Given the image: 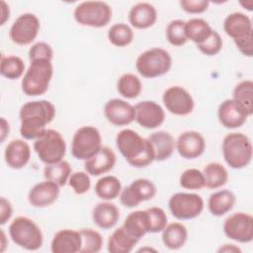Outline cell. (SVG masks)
I'll use <instances>...</instances> for the list:
<instances>
[{
	"label": "cell",
	"instance_id": "obj_1",
	"mask_svg": "<svg viewBox=\"0 0 253 253\" xmlns=\"http://www.w3.org/2000/svg\"><path fill=\"white\" fill-rule=\"evenodd\" d=\"M55 107L47 100H38L25 103L19 112L21 121L20 133L28 140L38 139L55 117Z\"/></svg>",
	"mask_w": 253,
	"mask_h": 253
},
{
	"label": "cell",
	"instance_id": "obj_2",
	"mask_svg": "<svg viewBox=\"0 0 253 253\" xmlns=\"http://www.w3.org/2000/svg\"><path fill=\"white\" fill-rule=\"evenodd\" d=\"M116 144L121 154L132 167L143 168L155 160L151 142L132 129H122L117 134Z\"/></svg>",
	"mask_w": 253,
	"mask_h": 253
},
{
	"label": "cell",
	"instance_id": "obj_3",
	"mask_svg": "<svg viewBox=\"0 0 253 253\" xmlns=\"http://www.w3.org/2000/svg\"><path fill=\"white\" fill-rule=\"evenodd\" d=\"M223 30L243 55H253V28L247 15L241 12L230 13L223 21Z\"/></svg>",
	"mask_w": 253,
	"mask_h": 253
},
{
	"label": "cell",
	"instance_id": "obj_4",
	"mask_svg": "<svg viewBox=\"0 0 253 253\" xmlns=\"http://www.w3.org/2000/svg\"><path fill=\"white\" fill-rule=\"evenodd\" d=\"M222 155L232 169H242L252 160L253 146L250 138L242 132H231L222 139Z\"/></svg>",
	"mask_w": 253,
	"mask_h": 253
},
{
	"label": "cell",
	"instance_id": "obj_5",
	"mask_svg": "<svg viewBox=\"0 0 253 253\" xmlns=\"http://www.w3.org/2000/svg\"><path fill=\"white\" fill-rule=\"evenodd\" d=\"M53 75V66L50 60H32L21 82L22 91L27 96L43 95L49 87Z\"/></svg>",
	"mask_w": 253,
	"mask_h": 253
},
{
	"label": "cell",
	"instance_id": "obj_6",
	"mask_svg": "<svg viewBox=\"0 0 253 253\" xmlns=\"http://www.w3.org/2000/svg\"><path fill=\"white\" fill-rule=\"evenodd\" d=\"M9 235L12 241L30 251H36L42 246L43 235L38 224L27 216H18L9 225Z\"/></svg>",
	"mask_w": 253,
	"mask_h": 253
},
{
	"label": "cell",
	"instance_id": "obj_7",
	"mask_svg": "<svg viewBox=\"0 0 253 253\" xmlns=\"http://www.w3.org/2000/svg\"><path fill=\"white\" fill-rule=\"evenodd\" d=\"M172 66L170 53L161 47H152L140 53L135 61L137 72L144 78H156L166 74Z\"/></svg>",
	"mask_w": 253,
	"mask_h": 253
},
{
	"label": "cell",
	"instance_id": "obj_8",
	"mask_svg": "<svg viewBox=\"0 0 253 253\" xmlns=\"http://www.w3.org/2000/svg\"><path fill=\"white\" fill-rule=\"evenodd\" d=\"M112 8L106 2L84 1L75 7L73 17L81 26L103 28L112 20Z\"/></svg>",
	"mask_w": 253,
	"mask_h": 253
},
{
	"label": "cell",
	"instance_id": "obj_9",
	"mask_svg": "<svg viewBox=\"0 0 253 253\" xmlns=\"http://www.w3.org/2000/svg\"><path fill=\"white\" fill-rule=\"evenodd\" d=\"M34 150L45 165L54 164L63 160L66 143L59 131L47 128L41 137L35 140Z\"/></svg>",
	"mask_w": 253,
	"mask_h": 253
},
{
	"label": "cell",
	"instance_id": "obj_10",
	"mask_svg": "<svg viewBox=\"0 0 253 253\" xmlns=\"http://www.w3.org/2000/svg\"><path fill=\"white\" fill-rule=\"evenodd\" d=\"M102 147V136L98 128L92 126L79 127L71 141V153L78 160H88Z\"/></svg>",
	"mask_w": 253,
	"mask_h": 253
},
{
	"label": "cell",
	"instance_id": "obj_11",
	"mask_svg": "<svg viewBox=\"0 0 253 253\" xmlns=\"http://www.w3.org/2000/svg\"><path fill=\"white\" fill-rule=\"evenodd\" d=\"M168 208L172 215L179 219H193L204 210L203 198L195 193H176L168 201Z\"/></svg>",
	"mask_w": 253,
	"mask_h": 253
},
{
	"label": "cell",
	"instance_id": "obj_12",
	"mask_svg": "<svg viewBox=\"0 0 253 253\" xmlns=\"http://www.w3.org/2000/svg\"><path fill=\"white\" fill-rule=\"evenodd\" d=\"M40 28V20L35 14H22L14 21L10 28V40L18 45H28L38 37Z\"/></svg>",
	"mask_w": 253,
	"mask_h": 253
},
{
	"label": "cell",
	"instance_id": "obj_13",
	"mask_svg": "<svg viewBox=\"0 0 253 253\" xmlns=\"http://www.w3.org/2000/svg\"><path fill=\"white\" fill-rule=\"evenodd\" d=\"M223 232L229 239L240 243L253 240V217L246 212H235L223 222Z\"/></svg>",
	"mask_w": 253,
	"mask_h": 253
},
{
	"label": "cell",
	"instance_id": "obj_14",
	"mask_svg": "<svg viewBox=\"0 0 253 253\" xmlns=\"http://www.w3.org/2000/svg\"><path fill=\"white\" fill-rule=\"evenodd\" d=\"M156 187L152 181L139 178L132 181L122 190L120 200L123 206L128 209L137 207L140 203L153 199L156 195Z\"/></svg>",
	"mask_w": 253,
	"mask_h": 253
},
{
	"label": "cell",
	"instance_id": "obj_15",
	"mask_svg": "<svg viewBox=\"0 0 253 253\" xmlns=\"http://www.w3.org/2000/svg\"><path fill=\"white\" fill-rule=\"evenodd\" d=\"M162 101L167 111L176 116H187L195 107L192 95L181 86L167 88L163 93Z\"/></svg>",
	"mask_w": 253,
	"mask_h": 253
},
{
	"label": "cell",
	"instance_id": "obj_16",
	"mask_svg": "<svg viewBox=\"0 0 253 253\" xmlns=\"http://www.w3.org/2000/svg\"><path fill=\"white\" fill-rule=\"evenodd\" d=\"M134 121L142 127L153 129L160 126L165 121V112L156 102L145 100L134 106Z\"/></svg>",
	"mask_w": 253,
	"mask_h": 253
},
{
	"label": "cell",
	"instance_id": "obj_17",
	"mask_svg": "<svg viewBox=\"0 0 253 253\" xmlns=\"http://www.w3.org/2000/svg\"><path fill=\"white\" fill-rule=\"evenodd\" d=\"M104 116L116 126H127L135 119L134 107L122 99H111L104 106Z\"/></svg>",
	"mask_w": 253,
	"mask_h": 253
},
{
	"label": "cell",
	"instance_id": "obj_18",
	"mask_svg": "<svg viewBox=\"0 0 253 253\" xmlns=\"http://www.w3.org/2000/svg\"><path fill=\"white\" fill-rule=\"evenodd\" d=\"M249 114L246 110L233 99H226L221 102L217 109L219 123L226 128H237L243 126Z\"/></svg>",
	"mask_w": 253,
	"mask_h": 253
},
{
	"label": "cell",
	"instance_id": "obj_19",
	"mask_svg": "<svg viewBox=\"0 0 253 253\" xmlns=\"http://www.w3.org/2000/svg\"><path fill=\"white\" fill-rule=\"evenodd\" d=\"M175 149L185 159H196L204 153L206 141L200 132L187 130L178 136L175 141Z\"/></svg>",
	"mask_w": 253,
	"mask_h": 253
},
{
	"label": "cell",
	"instance_id": "obj_20",
	"mask_svg": "<svg viewBox=\"0 0 253 253\" xmlns=\"http://www.w3.org/2000/svg\"><path fill=\"white\" fill-rule=\"evenodd\" d=\"M55 183L45 180L31 188L28 194L29 203L34 208H46L52 205L58 198L60 190Z\"/></svg>",
	"mask_w": 253,
	"mask_h": 253
},
{
	"label": "cell",
	"instance_id": "obj_21",
	"mask_svg": "<svg viewBox=\"0 0 253 253\" xmlns=\"http://www.w3.org/2000/svg\"><path fill=\"white\" fill-rule=\"evenodd\" d=\"M82 245L79 230L64 228L58 230L51 240L50 250L52 253H77Z\"/></svg>",
	"mask_w": 253,
	"mask_h": 253
},
{
	"label": "cell",
	"instance_id": "obj_22",
	"mask_svg": "<svg viewBox=\"0 0 253 253\" xmlns=\"http://www.w3.org/2000/svg\"><path fill=\"white\" fill-rule=\"evenodd\" d=\"M6 164L12 169L24 168L31 158L30 145L23 139L11 140L4 151Z\"/></svg>",
	"mask_w": 253,
	"mask_h": 253
},
{
	"label": "cell",
	"instance_id": "obj_23",
	"mask_svg": "<svg viewBox=\"0 0 253 253\" xmlns=\"http://www.w3.org/2000/svg\"><path fill=\"white\" fill-rule=\"evenodd\" d=\"M116 164V154L108 146L101 149L90 159L85 161V170L91 176H101L110 172Z\"/></svg>",
	"mask_w": 253,
	"mask_h": 253
},
{
	"label": "cell",
	"instance_id": "obj_24",
	"mask_svg": "<svg viewBox=\"0 0 253 253\" xmlns=\"http://www.w3.org/2000/svg\"><path fill=\"white\" fill-rule=\"evenodd\" d=\"M157 21L156 8L148 2H139L133 5L128 12L129 24L138 30L152 27Z\"/></svg>",
	"mask_w": 253,
	"mask_h": 253
},
{
	"label": "cell",
	"instance_id": "obj_25",
	"mask_svg": "<svg viewBox=\"0 0 253 253\" xmlns=\"http://www.w3.org/2000/svg\"><path fill=\"white\" fill-rule=\"evenodd\" d=\"M92 218L98 227L110 229L119 221L120 211L116 205L110 202L99 203L93 209Z\"/></svg>",
	"mask_w": 253,
	"mask_h": 253
},
{
	"label": "cell",
	"instance_id": "obj_26",
	"mask_svg": "<svg viewBox=\"0 0 253 253\" xmlns=\"http://www.w3.org/2000/svg\"><path fill=\"white\" fill-rule=\"evenodd\" d=\"M148 140L153 146L155 160L157 161H164L170 158L175 150V139L168 131H155L148 136Z\"/></svg>",
	"mask_w": 253,
	"mask_h": 253
},
{
	"label": "cell",
	"instance_id": "obj_27",
	"mask_svg": "<svg viewBox=\"0 0 253 253\" xmlns=\"http://www.w3.org/2000/svg\"><path fill=\"white\" fill-rule=\"evenodd\" d=\"M235 202V195L231 191L220 190L210 196L208 201V208L212 215L221 216L232 210Z\"/></svg>",
	"mask_w": 253,
	"mask_h": 253
},
{
	"label": "cell",
	"instance_id": "obj_28",
	"mask_svg": "<svg viewBox=\"0 0 253 253\" xmlns=\"http://www.w3.org/2000/svg\"><path fill=\"white\" fill-rule=\"evenodd\" d=\"M162 242L171 250L182 248L188 238L187 227L181 222H171L162 230Z\"/></svg>",
	"mask_w": 253,
	"mask_h": 253
},
{
	"label": "cell",
	"instance_id": "obj_29",
	"mask_svg": "<svg viewBox=\"0 0 253 253\" xmlns=\"http://www.w3.org/2000/svg\"><path fill=\"white\" fill-rule=\"evenodd\" d=\"M123 227L129 233L132 237L140 240L146 233L149 232L148 216L146 210L135 211L130 212L125 219Z\"/></svg>",
	"mask_w": 253,
	"mask_h": 253
},
{
	"label": "cell",
	"instance_id": "obj_30",
	"mask_svg": "<svg viewBox=\"0 0 253 253\" xmlns=\"http://www.w3.org/2000/svg\"><path fill=\"white\" fill-rule=\"evenodd\" d=\"M137 242L138 240L127 233L122 225L110 235L107 248L110 253H128Z\"/></svg>",
	"mask_w": 253,
	"mask_h": 253
},
{
	"label": "cell",
	"instance_id": "obj_31",
	"mask_svg": "<svg viewBox=\"0 0 253 253\" xmlns=\"http://www.w3.org/2000/svg\"><path fill=\"white\" fill-rule=\"evenodd\" d=\"M210 24L201 18H192L185 22V33L188 40L199 44L206 41L211 34Z\"/></svg>",
	"mask_w": 253,
	"mask_h": 253
},
{
	"label": "cell",
	"instance_id": "obj_32",
	"mask_svg": "<svg viewBox=\"0 0 253 253\" xmlns=\"http://www.w3.org/2000/svg\"><path fill=\"white\" fill-rule=\"evenodd\" d=\"M122 192L121 181L113 175L100 178L95 185L96 195L104 201H112L120 196Z\"/></svg>",
	"mask_w": 253,
	"mask_h": 253
},
{
	"label": "cell",
	"instance_id": "obj_33",
	"mask_svg": "<svg viewBox=\"0 0 253 253\" xmlns=\"http://www.w3.org/2000/svg\"><path fill=\"white\" fill-rule=\"evenodd\" d=\"M205 177V187L208 189H218L224 186L228 180L227 170L217 162L209 163L203 171Z\"/></svg>",
	"mask_w": 253,
	"mask_h": 253
},
{
	"label": "cell",
	"instance_id": "obj_34",
	"mask_svg": "<svg viewBox=\"0 0 253 253\" xmlns=\"http://www.w3.org/2000/svg\"><path fill=\"white\" fill-rule=\"evenodd\" d=\"M70 175L71 166L65 160H61L54 164L46 165L43 168V176L45 180L51 181L59 187H63L66 185Z\"/></svg>",
	"mask_w": 253,
	"mask_h": 253
},
{
	"label": "cell",
	"instance_id": "obj_35",
	"mask_svg": "<svg viewBox=\"0 0 253 253\" xmlns=\"http://www.w3.org/2000/svg\"><path fill=\"white\" fill-rule=\"evenodd\" d=\"M117 90L126 99H135L141 93L142 84L136 75L125 73L118 79Z\"/></svg>",
	"mask_w": 253,
	"mask_h": 253
},
{
	"label": "cell",
	"instance_id": "obj_36",
	"mask_svg": "<svg viewBox=\"0 0 253 253\" xmlns=\"http://www.w3.org/2000/svg\"><path fill=\"white\" fill-rule=\"evenodd\" d=\"M25 71V63L23 59L17 55H1L0 73L3 77L16 80L23 76Z\"/></svg>",
	"mask_w": 253,
	"mask_h": 253
},
{
	"label": "cell",
	"instance_id": "obj_37",
	"mask_svg": "<svg viewBox=\"0 0 253 253\" xmlns=\"http://www.w3.org/2000/svg\"><path fill=\"white\" fill-rule=\"evenodd\" d=\"M232 99L240 104L249 116L253 114V82L252 80H243L233 89Z\"/></svg>",
	"mask_w": 253,
	"mask_h": 253
},
{
	"label": "cell",
	"instance_id": "obj_38",
	"mask_svg": "<svg viewBox=\"0 0 253 253\" xmlns=\"http://www.w3.org/2000/svg\"><path fill=\"white\" fill-rule=\"evenodd\" d=\"M133 37L134 34L132 29L125 23L113 25L108 32L109 42L118 47H124L130 44L133 41Z\"/></svg>",
	"mask_w": 253,
	"mask_h": 253
},
{
	"label": "cell",
	"instance_id": "obj_39",
	"mask_svg": "<svg viewBox=\"0 0 253 253\" xmlns=\"http://www.w3.org/2000/svg\"><path fill=\"white\" fill-rule=\"evenodd\" d=\"M82 239L80 253H97L102 249L103 237L92 228H82L79 230Z\"/></svg>",
	"mask_w": 253,
	"mask_h": 253
},
{
	"label": "cell",
	"instance_id": "obj_40",
	"mask_svg": "<svg viewBox=\"0 0 253 253\" xmlns=\"http://www.w3.org/2000/svg\"><path fill=\"white\" fill-rule=\"evenodd\" d=\"M166 39L174 46H182L188 39L185 33V21L177 19L171 21L166 27Z\"/></svg>",
	"mask_w": 253,
	"mask_h": 253
},
{
	"label": "cell",
	"instance_id": "obj_41",
	"mask_svg": "<svg viewBox=\"0 0 253 253\" xmlns=\"http://www.w3.org/2000/svg\"><path fill=\"white\" fill-rule=\"evenodd\" d=\"M180 186L186 190H200L205 187V177L201 170L190 168L185 170L179 179Z\"/></svg>",
	"mask_w": 253,
	"mask_h": 253
},
{
	"label": "cell",
	"instance_id": "obj_42",
	"mask_svg": "<svg viewBox=\"0 0 253 253\" xmlns=\"http://www.w3.org/2000/svg\"><path fill=\"white\" fill-rule=\"evenodd\" d=\"M148 216V225L150 233L161 232L167 225V215L163 209L151 207L146 210Z\"/></svg>",
	"mask_w": 253,
	"mask_h": 253
},
{
	"label": "cell",
	"instance_id": "obj_43",
	"mask_svg": "<svg viewBox=\"0 0 253 253\" xmlns=\"http://www.w3.org/2000/svg\"><path fill=\"white\" fill-rule=\"evenodd\" d=\"M222 44H223V42H222L221 37L219 36V34L216 31L212 30L211 36L203 42L197 44V47L205 55L213 56V55H216L217 53H219V51L222 48Z\"/></svg>",
	"mask_w": 253,
	"mask_h": 253
},
{
	"label": "cell",
	"instance_id": "obj_44",
	"mask_svg": "<svg viewBox=\"0 0 253 253\" xmlns=\"http://www.w3.org/2000/svg\"><path fill=\"white\" fill-rule=\"evenodd\" d=\"M68 185L76 195H83L90 190L91 180L87 172H74L70 175Z\"/></svg>",
	"mask_w": 253,
	"mask_h": 253
},
{
	"label": "cell",
	"instance_id": "obj_45",
	"mask_svg": "<svg viewBox=\"0 0 253 253\" xmlns=\"http://www.w3.org/2000/svg\"><path fill=\"white\" fill-rule=\"evenodd\" d=\"M52 57H53V50L51 46L44 42H36L29 49L30 61L36 60V59H47L51 61Z\"/></svg>",
	"mask_w": 253,
	"mask_h": 253
},
{
	"label": "cell",
	"instance_id": "obj_46",
	"mask_svg": "<svg viewBox=\"0 0 253 253\" xmlns=\"http://www.w3.org/2000/svg\"><path fill=\"white\" fill-rule=\"evenodd\" d=\"M210 2L207 0H181L182 10L189 14H202L209 8Z\"/></svg>",
	"mask_w": 253,
	"mask_h": 253
},
{
	"label": "cell",
	"instance_id": "obj_47",
	"mask_svg": "<svg viewBox=\"0 0 253 253\" xmlns=\"http://www.w3.org/2000/svg\"><path fill=\"white\" fill-rule=\"evenodd\" d=\"M13 208L11 203L4 197L0 199V224L4 225L12 216Z\"/></svg>",
	"mask_w": 253,
	"mask_h": 253
},
{
	"label": "cell",
	"instance_id": "obj_48",
	"mask_svg": "<svg viewBox=\"0 0 253 253\" xmlns=\"http://www.w3.org/2000/svg\"><path fill=\"white\" fill-rule=\"evenodd\" d=\"M0 5H1V21H0V25L3 26L6 21L9 20V17H10V8H9V5H7V3L5 1H1L0 2Z\"/></svg>",
	"mask_w": 253,
	"mask_h": 253
},
{
	"label": "cell",
	"instance_id": "obj_49",
	"mask_svg": "<svg viewBox=\"0 0 253 253\" xmlns=\"http://www.w3.org/2000/svg\"><path fill=\"white\" fill-rule=\"evenodd\" d=\"M10 132L9 123L5 120V118H1V142H3L7 135Z\"/></svg>",
	"mask_w": 253,
	"mask_h": 253
},
{
	"label": "cell",
	"instance_id": "obj_50",
	"mask_svg": "<svg viewBox=\"0 0 253 253\" xmlns=\"http://www.w3.org/2000/svg\"><path fill=\"white\" fill-rule=\"evenodd\" d=\"M217 251L218 252H241V250L238 247L234 246L233 244H224Z\"/></svg>",
	"mask_w": 253,
	"mask_h": 253
},
{
	"label": "cell",
	"instance_id": "obj_51",
	"mask_svg": "<svg viewBox=\"0 0 253 253\" xmlns=\"http://www.w3.org/2000/svg\"><path fill=\"white\" fill-rule=\"evenodd\" d=\"M0 245H1L0 251H1V252H4L5 247L7 246V243H6V236H5L4 230H1V243H0Z\"/></svg>",
	"mask_w": 253,
	"mask_h": 253
}]
</instances>
